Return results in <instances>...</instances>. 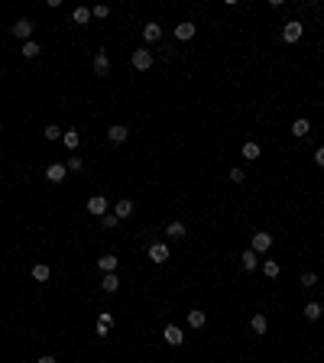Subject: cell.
<instances>
[{"instance_id": "cell-2", "label": "cell", "mask_w": 324, "mask_h": 363, "mask_svg": "<svg viewBox=\"0 0 324 363\" xmlns=\"http://www.w3.org/2000/svg\"><path fill=\"white\" fill-rule=\"evenodd\" d=\"M162 340H165L169 347H182V344H185V334H182V327H178V324H165Z\"/></svg>"}, {"instance_id": "cell-33", "label": "cell", "mask_w": 324, "mask_h": 363, "mask_svg": "<svg viewBox=\"0 0 324 363\" xmlns=\"http://www.w3.org/2000/svg\"><path fill=\"white\" fill-rule=\"evenodd\" d=\"M107 13H110V7H107V4H98V7H94V10H91V17H98V20H104V17H107Z\"/></svg>"}, {"instance_id": "cell-14", "label": "cell", "mask_w": 324, "mask_h": 363, "mask_svg": "<svg viewBox=\"0 0 324 363\" xmlns=\"http://www.w3.org/2000/svg\"><path fill=\"white\" fill-rule=\"evenodd\" d=\"M143 39H146V43H159L162 39V26L159 23H146L143 26Z\"/></svg>"}, {"instance_id": "cell-26", "label": "cell", "mask_w": 324, "mask_h": 363, "mask_svg": "<svg viewBox=\"0 0 324 363\" xmlns=\"http://www.w3.org/2000/svg\"><path fill=\"white\" fill-rule=\"evenodd\" d=\"M243 159H250V162H253V159H259V143H253V140H250V143H243Z\"/></svg>"}, {"instance_id": "cell-22", "label": "cell", "mask_w": 324, "mask_h": 363, "mask_svg": "<svg viewBox=\"0 0 324 363\" xmlns=\"http://www.w3.org/2000/svg\"><path fill=\"white\" fill-rule=\"evenodd\" d=\"M72 20H75L78 26H88V23H91V10H88V7H78V10L72 13Z\"/></svg>"}, {"instance_id": "cell-12", "label": "cell", "mask_w": 324, "mask_h": 363, "mask_svg": "<svg viewBox=\"0 0 324 363\" xmlns=\"http://www.w3.org/2000/svg\"><path fill=\"white\" fill-rule=\"evenodd\" d=\"M110 327H114V314H110V311H101L98 314V337H107Z\"/></svg>"}, {"instance_id": "cell-19", "label": "cell", "mask_w": 324, "mask_h": 363, "mask_svg": "<svg viewBox=\"0 0 324 363\" xmlns=\"http://www.w3.org/2000/svg\"><path fill=\"white\" fill-rule=\"evenodd\" d=\"M240 263H243V269H256V266H259V256L253 250H243V253H240Z\"/></svg>"}, {"instance_id": "cell-28", "label": "cell", "mask_w": 324, "mask_h": 363, "mask_svg": "<svg viewBox=\"0 0 324 363\" xmlns=\"http://www.w3.org/2000/svg\"><path fill=\"white\" fill-rule=\"evenodd\" d=\"M308 130H311V123H308V120H295L292 123V136H308Z\"/></svg>"}, {"instance_id": "cell-30", "label": "cell", "mask_w": 324, "mask_h": 363, "mask_svg": "<svg viewBox=\"0 0 324 363\" xmlns=\"http://www.w3.org/2000/svg\"><path fill=\"white\" fill-rule=\"evenodd\" d=\"M43 136H46V140H62V136H65V130H59L55 123H49V127L43 130Z\"/></svg>"}, {"instance_id": "cell-8", "label": "cell", "mask_w": 324, "mask_h": 363, "mask_svg": "<svg viewBox=\"0 0 324 363\" xmlns=\"http://www.w3.org/2000/svg\"><path fill=\"white\" fill-rule=\"evenodd\" d=\"M195 33H198V26H195V23H188V20L175 26V39H178V43H188V39L195 36Z\"/></svg>"}, {"instance_id": "cell-6", "label": "cell", "mask_w": 324, "mask_h": 363, "mask_svg": "<svg viewBox=\"0 0 324 363\" xmlns=\"http://www.w3.org/2000/svg\"><path fill=\"white\" fill-rule=\"evenodd\" d=\"M110 211V204H107V198L104 195H94L91 201H88V214H94V217H104Z\"/></svg>"}, {"instance_id": "cell-31", "label": "cell", "mask_w": 324, "mask_h": 363, "mask_svg": "<svg viewBox=\"0 0 324 363\" xmlns=\"http://www.w3.org/2000/svg\"><path fill=\"white\" fill-rule=\"evenodd\" d=\"M101 224H104V227L110 230V227H117V224H120V217H117V214H114V211H107V214H104V217H101Z\"/></svg>"}, {"instance_id": "cell-29", "label": "cell", "mask_w": 324, "mask_h": 363, "mask_svg": "<svg viewBox=\"0 0 324 363\" xmlns=\"http://www.w3.org/2000/svg\"><path fill=\"white\" fill-rule=\"evenodd\" d=\"M65 169H68V172H81V169H85V159H81V156H68Z\"/></svg>"}, {"instance_id": "cell-17", "label": "cell", "mask_w": 324, "mask_h": 363, "mask_svg": "<svg viewBox=\"0 0 324 363\" xmlns=\"http://www.w3.org/2000/svg\"><path fill=\"white\" fill-rule=\"evenodd\" d=\"M101 289L110 292V295L120 289V279H117V272H104V279H101Z\"/></svg>"}, {"instance_id": "cell-25", "label": "cell", "mask_w": 324, "mask_h": 363, "mask_svg": "<svg viewBox=\"0 0 324 363\" xmlns=\"http://www.w3.org/2000/svg\"><path fill=\"white\" fill-rule=\"evenodd\" d=\"M20 52H23V59H36L43 49H39V43H36V39H30V43H23V49H20Z\"/></svg>"}, {"instance_id": "cell-27", "label": "cell", "mask_w": 324, "mask_h": 363, "mask_svg": "<svg viewBox=\"0 0 324 363\" xmlns=\"http://www.w3.org/2000/svg\"><path fill=\"white\" fill-rule=\"evenodd\" d=\"M204 321H208V318H204V311H198V308H191V311H188V324L191 327H204Z\"/></svg>"}, {"instance_id": "cell-11", "label": "cell", "mask_w": 324, "mask_h": 363, "mask_svg": "<svg viewBox=\"0 0 324 363\" xmlns=\"http://www.w3.org/2000/svg\"><path fill=\"white\" fill-rule=\"evenodd\" d=\"M65 175H68L65 162H52V166L46 169V179H49V182H62V179H65Z\"/></svg>"}, {"instance_id": "cell-10", "label": "cell", "mask_w": 324, "mask_h": 363, "mask_svg": "<svg viewBox=\"0 0 324 363\" xmlns=\"http://www.w3.org/2000/svg\"><path fill=\"white\" fill-rule=\"evenodd\" d=\"M127 136H130V130L123 127V123H114V127L107 130V140L110 143H127Z\"/></svg>"}, {"instance_id": "cell-5", "label": "cell", "mask_w": 324, "mask_h": 363, "mask_svg": "<svg viewBox=\"0 0 324 363\" xmlns=\"http://www.w3.org/2000/svg\"><path fill=\"white\" fill-rule=\"evenodd\" d=\"M13 36L23 39V43H30V39H33V23H30L26 17H20L17 23H13Z\"/></svg>"}, {"instance_id": "cell-7", "label": "cell", "mask_w": 324, "mask_h": 363, "mask_svg": "<svg viewBox=\"0 0 324 363\" xmlns=\"http://www.w3.org/2000/svg\"><path fill=\"white\" fill-rule=\"evenodd\" d=\"M91 65H94V75H101V78H104V75H110V56H107L104 49L94 52V62H91Z\"/></svg>"}, {"instance_id": "cell-24", "label": "cell", "mask_w": 324, "mask_h": 363, "mask_svg": "<svg viewBox=\"0 0 324 363\" xmlns=\"http://www.w3.org/2000/svg\"><path fill=\"white\" fill-rule=\"evenodd\" d=\"M49 276H52V269L46 263H36V266H33V279H36V282H46Z\"/></svg>"}, {"instance_id": "cell-13", "label": "cell", "mask_w": 324, "mask_h": 363, "mask_svg": "<svg viewBox=\"0 0 324 363\" xmlns=\"http://www.w3.org/2000/svg\"><path fill=\"white\" fill-rule=\"evenodd\" d=\"M114 214L120 217V221H127V217L133 214V201H130V198H120V201L114 204Z\"/></svg>"}, {"instance_id": "cell-15", "label": "cell", "mask_w": 324, "mask_h": 363, "mask_svg": "<svg viewBox=\"0 0 324 363\" xmlns=\"http://www.w3.org/2000/svg\"><path fill=\"white\" fill-rule=\"evenodd\" d=\"M117 263H120V259H117L114 253H104V256L98 259V269L101 272H117Z\"/></svg>"}, {"instance_id": "cell-36", "label": "cell", "mask_w": 324, "mask_h": 363, "mask_svg": "<svg viewBox=\"0 0 324 363\" xmlns=\"http://www.w3.org/2000/svg\"><path fill=\"white\" fill-rule=\"evenodd\" d=\"M36 363H55V357H49V353H43V357H39Z\"/></svg>"}, {"instance_id": "cell-34", "label": "cell", "mask_w": 324, "mask_h": 363, "mask_svg": "<svg viewBox=\"0 0 324 363\" xmlns=\"http://www.w3.org/2000/svg\"><path fill=\"white\" fill-rule=\"evenodd\" d=\"M230 182H246V175H243V169H230Z\"/></svg>"}, {"instance_id": "cell-9", "label": "cell", "mask_w": 324, "mask_h": 363, "mask_svg": "<svg viewBox=\"0 0 324 363\" xmlns=\"http://www.w3.org/2000/svg\"><path fill=\"white\" fill-rule=\"evenodd\" d=\"M169 256H172V253H169V246H165V243H153V246H149V259H153V263L162 266Z\"/></svg>"}, {"instance_id": "cell-4", "label": "cell", "mask_w": 324, "mask_h": 363, "mask_svg": "<svg viewBox=\"0 0 324 363\" xmlns=\"http://www.w3.org/2000/svg\"><path fill=\"white\" fill-rule=\"evenodd\" d=\"M269 246H272V234H266V230H256V234H253V243H250V250L256 253V256H259V253H266Z\"/></svg>"}, {"instance_id": "cell-16", "label": "cell", "mask_w": 324, "mask_h": 363, "mask_svg": "<svg viewBox=\"0 0 324 363\" xmlns=\"http://www.w3.org/2000/svg\"><path fill=\"white\" fill-rule=\"evenodd\" d=\"M185 234H188V227H185L182 221H172L169 227H165V237H172V240H182Z\"/></svg>"}, {"instance_id": "cell-35", "label": "cell", "mask_w": 324, "mask_h": 363, "mask_svg": "<svg viewBox=\"0 0 324 363\" xmlns=\"http://www.w3.org/2000/svg\"><path fill=\"white\" fill-rule=\"evenodd\" d=\"M314 162H318V166H324V146L318 149V153H314Z\"/></svg>"}, {"instance_id": "cell-21", "label": "cell", "mask_w": 324, "mask_h": 363, "mask_svg": "<svg viewBox=\"0 0 324 363\" xmlns=\"http://www.w3.org/2000/svg\"><path fill=\"white\" fill-rule=\"evenodd\" d=\"M321 314H324L321 302H308V305H305V318H308V321H318Z\"/></svg>"}, {"instance_id": "cell-18", "label": "cell", "mask_w": 324, "mask_h": 363, "mask_svg": "<svg viewBox=\"0 0 324 363\" xmlns=\"http://www.w3.org/2000/svg\"><path fill=\"white\" fill-rule=\"evenodd\" d=\"M250 327H253V334H266V327H269V321H266V314H253L250 318Z\"/></svg>"}, {"instance_id": "cell-20", "label": "cell", "mask_w": 324, "mask_h": 363, "mask_svg": "<svg viewBox=\"0 0 324 363\" xmlns=\"http://www.w3.org/2000/svg\"><path fill=\"white\" fill-rule=\"evenodd\" d=\"M263 272H266V279H279L282 266L275 263V259H263Z\"/></svg>"}, {"instance_id": "cell-1", "label": "cell", "mask_w": 324, "mask_h": 363, "mask_svg": "<svg viewBox=\"0 0 324 363\" xmlns=\"http://www.w3.org/2000/svg\"><path fill=\"white\" fill-rule=\"evenodd\" d=\"M130 62H133V68H136V72H149L156 59H153V52H149V49H136Z\"/></svg>"}, {"instance_id": "cell-3", "label": "cell", "mask_w": 324, "mask_h": 363, "mask_svg": "<svg viewBox=\"0 0 324 363\" xmlns=\"http://www.w3.org/2000/svg\"><path fill=\"white\" fill-rule=\"evenodd\" d=\"M301 33H305V26H301L298 20H288V23L282 26V39H285V43H298Z\"/></svg>"}, {"instance_id": "cell-23", "label": "cell", "mask_w": 324, "mask_h": 363, "mask_svg": "<svg viewBox=\"0 0 324 363\" xmlns=\"http://www.w3.org/2000/svg\"><path fill=\"white\" fill-rule=\"evenodd\" d=\"M62 143H65L68 149H78V143H81V133H78V130H65V136H62Z\"/></svg>"}, {"instance_id": "cell-32", "label": "cell", "mask_w": 324, "mask_h": 363, "mask_svg": "<svg viewBox=\"0 0 324 363\" xmlns=\"http://www.w3.org/2000/svg\"><path fill=\"white\" fill-rule=\"evenodd\" d=\"M301 285H305V289H314V285H318V276H314V272H301Z\"/></svg>"}]
</instances>
